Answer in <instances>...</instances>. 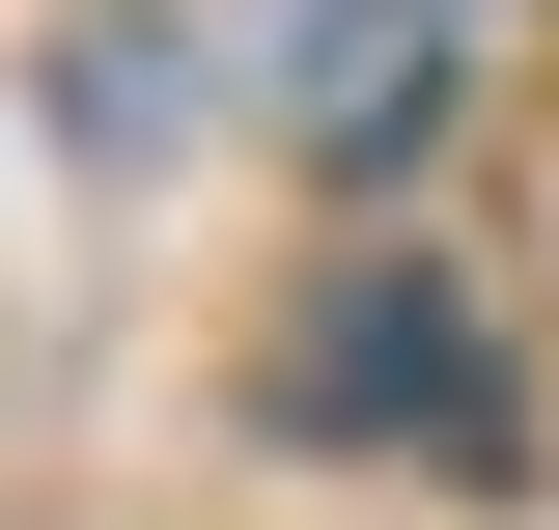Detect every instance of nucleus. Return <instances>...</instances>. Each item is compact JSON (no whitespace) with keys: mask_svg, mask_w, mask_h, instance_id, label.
<instances>
[{"mask_svg":"<svg viewBox=\"0 0 559 530\" xmlns=\"http://www.w3.org/2000/svg\"><path fill=\"white\" fill-rule=\"evenodd\" d=\"M252 57H280V140L308 168H419L448 140V0H280Z\"/></svg>","mask_w":559,"mask_h":530,"instance_id":"obj_2","label":"nucleus"},{"mask_svg":"<svg viewBox=\"0 0 559 530\" xmlns=\"http://www.w3.org/2000/svg\"><path fill=\"white\" fill-rule=\"evenodd\" d=\"M280 419H336V447H476L503 363H476V308H448V279H336V308L280 335Z\"/></svg>","mask_w":559,"mask_h":530,"instance_id":"obj_1","label":"nucleus"}]
</instances>
